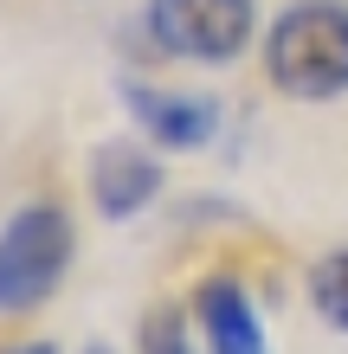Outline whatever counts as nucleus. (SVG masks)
<instances>
[{
    "label": "nucleus",
    "instance_id": "1a4fd4ad",
    "mask_svg": "<svg viewBox=\"0 0 348 354\" xmlns=\"http://www.w3.org/2000/svg\"><path fill=\"white\" fill-rule=\"evenodd\" d=\"M7 354H58L52 342H26V348H7Z\"/></svg>",
    "mask_w": 348,
    "mask_h": 354
},
{
    "label": "nucleus",
    "instance_id": "20e7f679",
    "mask_svg": "<svg viewBox=\"0 0 348 354\" xmlns=\"http://www.w3.org/2000/svg\"><path fill=\"white\" fill-rule=\"evenodd\" d=\"M136 129L161 142V149H200L219 129V103L213 97H187V91H161V84H129L122 91Z\"/></svg>",
    "mask_w": 348,
    "mask_h": 354
},
{
    "label": "nucleus",
    "instance_id": "423d86ee",
    "mask_svg": "<svg viewBox=\"0 0 348 354\" xmlns=\"http://www.w3.org/2000/svg\"><path fill=\"white\" fill-rule=\"evenodd\" d=\"M194 316H200V335H207V354H264L258 309H252V297H245L232 277H207L200 283Z\"/></svg>",
    "mask_w": 348,
    "mask_h": 354
},
{
    "label": "nucleus",
    "instance_id": "9d476101",
    "mask_svg": "<svg viewBox=\"0 0 348 354\" xmlns=\"http://www.w3.org/2000/svg\"><path fill=\"white\" fill-rule=\"evenodd\" d=\"M91 354H110V348H91Z\"/></svg>",
    "mask_w": 348,
    "mask_h": 354
},
{
    "label": "nucleus",
    "instance_id": "f03ea898",
    "mask_svg": "<svg viewBox=\"0 0 348 354\" xmlns=\"http://www.w3.org/2000/svg\"><path fill=\"white\" fill-rule=\"evenodd\" d=\"M71 264V219L58 206H26L0 232V316L46 303Z\"/></svg>",
    "mask_w": 348,
    "mask_h": 354
},
{
    "label": "nucleus",
    "instance_id": "0eeeda50",
    "mask_svg": "<svg viewBox=\"0 0 348 354\" xmlns=\"http://www.w3.org/2000/svg\"><path fill=\"white\" fill-rule=\"evenodd\" d=\"M310 303H316V316L329 328H348V245L310 270Z\"/></svg>",
    "mask_w": 348,
    "mask_h": 354
},
{
    "label": "nucleus",
    "instance_id": "6e6552de",
    "mask_svg": "<svg viewBox=\"0 0 348 354\" xmlns=\"http://www.w3.org/2000/svg\"><path fill=\"white\" fill-rule=\"evenodd\" d=\"M142 354H187V316L181 309H155L142 322Z\"/></svg>",
    "mask_w": 348,
    "mask_h": 354
},
{
    "label": "nucleus",
    "instance_id": "f257e3e1",
    "mask_svg": "<svg viewBox=\"0 0 348 354\" xmlns=\"http://www.w3.org/2000/svg\"><path fill=\"white\" fill-rule=\"evenodd\" d=\"M264 71L297 103H322L348 91V7L342 0H297L264 32Z\"/></svg>",
    "mask_w": 348,
    "mask_h": 354
},
{
    "label": "nucleus",
    "instance_id": "39448f33",
    "mask_svg": "<svg viewBox=\"0 0 348 354\" xmlns=\"http://www.w3.org/2000/svg\"><path fill=\"white\" fill-rule=\"evenodd\" d=\"M161 194V161L136 142H104L91 155V200L104 219H129Z\"/></svg>",
    "mask_w": 348,
    "mask_h": 354
},
{
    "label": "nucleus",
    "instance_id": "7ed1b4c3",
    "mask_svg": "<svg viewBox=\"0 0 348 354\" xmlns=\"http://www.w3.org/2000/svg\"><path fill=\"white\" fill-rule=\"evenodd\" d=\"M142 26L168 58L226 65L252 39V0H149Z\"/></svg>",
    "mask_w": 348,
    "mask_h": 354
}]
</instances>
